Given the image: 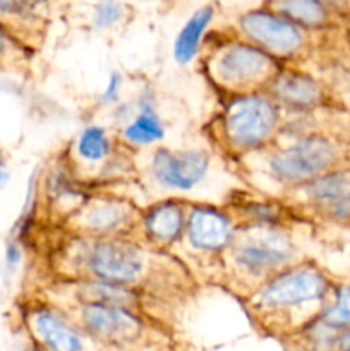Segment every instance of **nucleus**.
<instances>
[{
    "instance_id": "obj_10",
    "label": "nucleus",
    "mask_w": 350,
    "mask_h": 351,
    "mask_svg": "<svg viewBox=\"0 0 350 351\" xmlns=\"http://www.w3.org/2000/svg\"><path fill=\"white\" fill-rule=\"evenodd\" d=\"M235 232V219L225 209L211 204L187 206L184 235L198 252L216 254L229 249Z\"/></svg>"
},
{
    "instance_id": "obj_25",
    "label": "nucleus",
    "mask_w": 350,
    "mask_h": 351,
    "mask_svg": "<svg viewBox=\"0 0 350 351\" xmlns=\"http://www.w3.org/2000/svg\"><path fill=\"white\" fill-rule=\"evenodd\" d=\"M5 45H7V34L5 31L2 29V26H0V55H2L3 50H5Z\"/></svg>"
},
{
    "instance_id": "obj_14",
    "label": "nucleus",
    "mask_w": 350,
    "mask_h": 351,
    "mask_svg": "<svg viewBox=\"0 0 350 351\" xmlns=\"http://www.w3.org/2000/svg\"><path fill=\"white\" fill-rule=\"evenodd\" d=\"M305 192L314 204L335 218H350V178L347 175H321L305 184Z\"/></svg>"
},
{
    "instance_id": "obj_17",
    "label": "nucleus",
    "mask_w": 350,
    "mask_h": 351,
    "mask_svg": "<svg viewBox=\"0 0 350 351\" xmlns=\"http://www.w3.org/2000/svg\"><path fill=\"white\" fill-rule=\"evenodd\" d=\"M268 7L301 27L323 26L328 19L323 0H268Z\"/></svg>"
},
{
    "instance_id": "obj_13",
    "label": "nucleus",
    "mask_w": 350,
    "mask_h": 351,
    "mask_svg": "<svg viewBox=\"0 0 350 351\" xmlns=\"http://www.w3.org/2000/svg\"><path fill=\"white\" fill-rule=\"evenodd\" d=\"M268 95L278 103L290 110L311 108L319 99V88L309 75L301 72H283L275 74L268 84Z\"/></svg>"
},
{
    "instance_id": "obj_6",
    "label": "nucleus",
    "mask_w": 350,
    "mask_h": 351,
    "mask_svg": "<svg viewBox=\"0 0 350 351\" xmlns=\"http://www.w3.org/2000/svg\"><path fill=\"white\" fill-rule=\"evenodd\" d=\"M216 82L233 93L254 91L270 84L275 72V57L250 41H233L220 48L211 62Z\"/></svg>"
},
{
    "instance_id": "obj_23",
    "label": "nucleus",
    "mask_w": 350,
    "mask_h": 351,
    "mask_svg": "<svg viewBox=\"0 0 350 351\" xmlns=\"http://www.w3.org/2000/svg\"><path fill=\"white\" fill-rule=\"evenodd\" d=\"M120 89H122V75L119 72H112L108 79V84H106L105 91L102 95V101L103 103H113L119 99L120 96Z\"/></svg>"
},
{
    "instance_id": "obj_22",
    "label": "nucleus",
    "mask_w": 350,
    "mask_h": 351,
    "mask_svg": "<svg viewBox=\"0 0 350 351\" xmlns=\"http://www.w3.org/2000/svg\"><path fill=\"white\" fill-rule=\"evenodd\" d=\"M124 17V5L119 0H100L93 14L96 29H110Z\"/></svg>"
},
{
    "instance_id": "obj_7",
    "label": "nucleus",
    "mask_w": 350,
    "mask_h": 351,
    "mask_svg": "<svg viewBox=\"0 0 350 351\" xmlns=\"http://www.w3.org/2000/svg\"><path fill=\"white\" fill-rule=\"evenodd\" d=\"M79 328L88 338L106 345H127L141 339L144 322L130 307L100 302H81Z\"/></svg>"
},
{
    "instance_id": "obj_24",
    "label": "nucleus",
    "mask_w": 350,
    "mask_h": 351,
    "mask_svg": "<svg viewBox=\"0 0 350 351\" xmlns=\"http://www.w3.org/2000/svg\"><path fill=\"white\" fill-rule=\"evenodd\" d=\"M27 0H0V14L19 12L26 7Z\"/></svg>"
},
{
    "instance_id": "obj_5",
    "label": "nucleus",
    "mask_w": 350,
    "mask_h": 351,
    "mask_svg": "<svg viewBox=\"0 0 350 351\" xmlns=\"http://www.w3.org/2000/svg\"><path fill=\"white\" fill-rule=\"evenodd\" d=\"M336 149L323 136H304L290 146L277 149L268 158V171L278 184L295 187L321 177L335 163Z\"/></svg>"
},
{
    "instance_id": "obj_8",
    "label": "nucleus",
    "mask_w": 350,
    "mask_h": 351,
    "mask_svg": "<svg viewBox=\"0 0 350 351\" xmlns=\"http://www.w3.org/2000/svg\"><path fill=\"white\" fill-rule=\"evenodd\" d=\"M239 26L247 41L263 48L275 58L292 57L304 45L302 27L271 10L270 7L242 14Z\"/></svg>"
},
{
    "instance_id": "obj_18",
    "label": "nucleus",
    "mask_w": 350,
    "mask_h": 351,
    "mask_svg": "<svg viewBox=\"0 0 350 351\" xmlns=\"http://www.w3.org/2000/svg\"><path fill=\"white\" fill-rule=\"evenodd\" d=\"M165 127L151 103H143L139 113L122 130V137L134 146H150L163 139Z\"/></svg>"
},
{
    "instance_id": "obj_21",
    "label": "nucleus",
    "mask_w": 350,
    "mask_h": 351,
    "mask_svg": "<svg viewBox=\"0 0 350 351\" xmlns=\"http://www.w3.org/2000/svg\"><path fill=\"white\" fill-rule=\"evenodd\" d=\"M323 326L326 328H343L350 324V288H342L336 293L335 304L323 314Z\"/></svg>"
},
{
    "instance_id": "obj_16",
    "label": "nucleus",
    "mask_w": 350,
    "mask_h": 351,
    "mask_svg": "<svg viewBox=\"0 0 350 351\" xmlns=\"http://www.w3.org/2000/svg\"><path fill=\"white\" fill-rule=\"evenodd\" d=\"M213 17H215V9L211 5L199 7L182 26L178 31L177 38L174 41V58L177 60L178 65H187L198 55L199 47H201V40L205 36L206 29L211 24Z\"/></svg>"
},
{
    "instance_id": "obj_20",
    "label": "nucleus",
    "mask_w": 350,
    "mask_h": 351,
    "mask_svg": "<svg viewBox=\"0 0 350 351\" xmlns=\"http://www.w3.org/2000/svg\"><path fill=\"white\" fill-rule=\"evenodd\" d=\"M112 144L106 130L100 125H89L78 139V154L86 161H102L110 154Z\"/></svg>"
},
{
    "instance_id": "obj_9",
    "label": "nucleus",
    "mask_w": 350,
    "mask_h": 351,
    "mask_svg": "<svg viewBox=\"0 0 350 351\" xmlns=\"http://www.w3.org/2000/svg\"><path fill=\"white\" fill-rule=\"evenodd\" d=\"M209 154L202 149H168L158 147L151 158V175L158 185L187 192L206 177Z\"/></svg>"
},
{
    "instance_id": "obj_26",
    "label": "nucleus",
    "mask_w": 350,
    "mask_h": 351,
    "mask_svg": "<svg viewBox=\"0 0 350 351\" xmlns=\"http://www.w3.org/2000/svg\"><path fill=\"white\" fill-rule=\"evenodd\" d=\"M340 346H342L343 350H350V332H347V335L342 336V339H340Z\"/></svg>"
},
{
    "instance_id": "obj_3",
    "label": "nucleus",
    "mask_w": 350,
    "mask_h": 351,
    "mask_svg": "<svg viewBox=\"0 0 350 351\" xmlns=\"http://www.w3.org/2000/svg\"><path fill=\"white\" fill-rule=\"evenodd\" d=\"M230 261L240 276L263 283L266 278L292 264L295 247L280 225L244 223L230 243Z\"/></svg>"
},
{
    "instance_id": "obj_4",
    "label": "nucleus",
    "mask_w": 350,
    "mask_h": 351,
    "mask_svg": "<svg viewBox=\"0 0 350 351\" xmlns=\"http://www.w3.org/2000/svg\"><path fill=\"white\" fill-rule=\"evenodd\" d=\"M84 271L89 278L106 283L132 287L146 273V250L122 235L95 237L82 252Z\"/></svg>"
},
{
    "instance_id": "obj_11",
    "label": "nucleus",
    "mask_w": 350,
    "mask_h": 351,
    "mask_svg": "<svg viewBox=\"0 0 350 351\" xmlns=\"http://www.w3.org/2000/svg\"><path fill=\"white\" fill-rule=\"evenodd\" d=\"M187 206L180 199H165L151 206L143 216V232L156 247L174 245L184 235Z\"/></svg>"
},
{
    "instance_id": "obj_19",
    "label": "nucleus",
    "mask_w": 350,
    "mask_h": 351,
    "mask_svg": "<svg viewBox=\"0 0 350 351\" xmlns=\"http://www.w3.org/2000/svg\"><path fill=\"white\" fill-rule=\"evenodd\" d=\"M237 209L242 213L246 223L253 225H280L283 219V206L273 199H247L237 202Z\"/></svg>"
},
{
    "instance_id": "obj_1",
    "label": "nucleus",
    "mask_w": 350,
    "mask_h": 351,
    "mask_svg": "<svg viewBox=\"0 0 350 351\" xmlns=\"http://www.w3.org/2000/svg\"><path fill=\"white\" fill-rule=\"evenodd\" d=\"M326 291L328 283L318 269L288 264L257 285L249 307L268 328H290L292 331V317L323 300Z\"/></svg>"
},
{
    "instance_id": "obj_2",
    "label": "nucleus",
    "mask_w": 350,
    "mask_h": 351,
    "mask_svg": "<svg viewBox=\"0 0 350 351\" xmlns=\"http://www.w3.org/2000/svg\"><path fill=\"white\" fill-rule=\"evenodd\" d=\"M280 125V105L268 93H237L218 117L223 144L235 153L266 146Z\"/></svg>"
},
{
    "instance_id": "obj_12",
    "label": "nucleus",
    "mask_w": 350,
    "mask_h": 351,
    "mask_svg": "<svg viewBox=\"0 0 350 351\" xmlns=\"http://www.w3.org/2000/svg\"><path fill=\"white\" fill-rule=\"evenodd\" d=\"M38 341L48 350L78 351L84 346V331L54 308H38L31 317Z\"/></svg>"
},
{
    "instance_id": "obj_15",
    "label": "nucleus",
    "mask_w": 350,
    "mask_h": 351,
    "mask_svg": "<svg viewBox=\"0 0 350 351\" xmlns=\"http://www.w3.org/2000/svg\"><path fill=\"white\" fill-rule=\"evenodd\" d=\"M129 219V209L120 201H93L79 211V225L93 237L120 235Z\"/></svg>"
}]
</instances>
